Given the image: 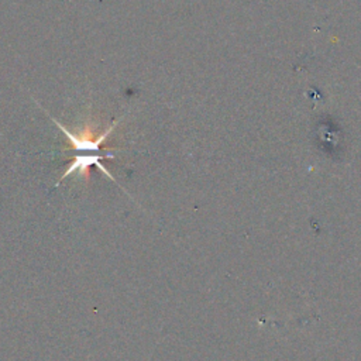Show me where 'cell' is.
<instances>
[{
	"label": "cell",
	"instance_id": "obj_2",
	"mask_svg": "<svg viewBox=\"0 0 361 361\" xmlns=\"http://www.w3.org/2000/svg\"><path fill=\"white\" fill-rule=\"evenodd\" d=\"M104 158L113 159V154H76L75 158L72 159V162H69V165L66 166L65 172L61 175V178L58 179V182L55 183V186H58L61 183V180H63L65 178L73 175V173H79L83 180L87 183L90 180V168L93 165H96L104 175H107L110 179L114 180V178L110 175V172L104 168V165L102 164V161Z\"/></svg>",
	"mask_w": 361,
	"mask_h": 361
},
{
	"label": "cell",
	"instance_id": "obj_1",
	"mask_svg": "<svg viewBox=\"0 0 361 361\" xmlns=\"http://www.w3.org/2000/svg\"><path fill=\"white\" fill-rule=\"evenodd\" d=\"M51 120L59 127V130L68 138L71 149H73L78 154H99L102 149H109V148H104L103 144L106 142L107 137L113 133V130L117 124V121H114L102 134H99L96 137L94 135L96 134V124L93 121H86L85 126L78 133H72L68 127L61 124L56 118L51 117Z\"/></svg>",
	"mask_w": 361,
	"mask_h": 361
}]
</instances>
